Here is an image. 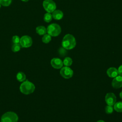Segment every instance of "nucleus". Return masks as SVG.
I'll return each mask as SVG.
<instances>
[{"instance_id": "obj_11", "label": "nucleus", "mask_w": 122, "mask_h": 122, "mask_svg": "<svg viewBox=\"0 0 122 122\" xmlns=\"http://www.w3.org/2000/svg\"><path fill=\"white\" fill-rule=\"evenodd\" d=\"M107 74L108 76L111 78H114L118 76V70L114 67H111L107 71Z\"/></svg>"}, {"instance_id": "obj_10", "label": "nucleus", "mask_w": 122, "mask_h": 122, "mask_svg": "<svg viewBox=\"0 0 122 122\" xmlns=\"http://www.w3.org/2000/svg\"><path fill=\"white\" fill-rule=\"evenodd\" d=\"M51 64L53 68L57 69L62 68L63 66L62 61L60 59L58 58H54L51 59Z\"/></svg>"}, {"instance_id": "obj_19", "label": "nucleus", "mask_w": 122, "mask_h": 122, "mask_svg": "<svg viewBox=\"0 0 122 122\" xmlns=\"http://www.w3.org/2000/svg\"><path fill=\"white\" fill-rule=\"evenodd\" d=\"M72 63V59L70 58V57H66L63 61V64H64L66 66H70L71 65Z\"/></svg>"}, {"instance_id": "obj_15", "label": "nucleus", "mask_w": 122, "mask_h": 122, "mask_svg": "<svg viewBox=\"0 0 122 122\" xmlns=\"http://www.w3.org/2000/svg\"><path fill=\"white\" fill-rule=\"evenodd\" d=\"M113 105V109L116 112H122V102H115Z\"/></svg>"}, {"instance_id": "obj_12", "label": "nucleus", "mask_w": 122, "mask_h": 122, "mask_svg": "<svg viewBox=\"0 0 122 122\" xmlns=\"http://www.w3.org/2000/svg\"><path fill=\"white\" fill-rule=\"evenodd\" d=\"M52 18L56 20H60L63 18V13L61 10H55L52 12Z\"/></svg>"}, {"instance_id": "obj_21", "label": "nucleus", "mask_w": 122, "mask_h": 122, "mask_svg": "<svg viewBox=\"0 0 122 122\" xmlns=\"http://www.w3.org/2000/svg\"><path fill=\"white\" fill-rule=\"evenodd\" d=\"M113 108L112 106L111 105H107L106 106L105 110V112L107 114H111L113 112Z\"/></svg>"}, {"instance_id": "obj_22", "label": "nucleus", "mask_w": 122, "mask_h": 122, "mask_svg": "<svg viewBox=\"0 0 122 122\" xmlns=\"http://www.w3.org/2000/svg\"><path fill=\"white\" fill-rule=\"evenodd\" d=\"M12 41L14 44L20 43V38L19 37V36H18L17 35L13 36L12 38Z\"/></svg>"}, {"instance_id": "obj_23", "label": "nucleus", "mask_w": 122, "mask_h": 122, "mask_svg": "<svg viewBox=\"0 0 122 122\" xmlns=\"http://www.w3.org/2000/svg\"><path fill=\"white\" fill-rule=\"evenodd\" d=\"M118 74L121 76H122V65L120 66L118 69Z\"/></svg>"}, {"instance_id": "obj_13", "label": "nucleus", "mask_w": 122, "mask_h": 122, "mask_svg": "<svg viewBox=\"0 0 122 122\" xmlns=\"http://www.w3.org/2000/svg\"><path fill=\"white\" fill-rule=\"evenodd\" d=\"M36 31L40 35H44L46 34L47 29L43 26H39L36 27Z\"/></svg>"}, {"instance_id": "obj_2", "label": "nucleus", "mask_w": 122, "mask_h": 122, "mask_svg": "<svg viewBox=\"0 0 122 122\" xmlns=\"http://www.w3.org/2000/svg\"><path fill=\"white\" fill-rule=\"evenodd\" d=\"M35 89L34 84L27 80L22 82L20 86V90L23 94L28 95L33 92Z\"/></svg>"}, {"instance_id": "obj_18", "label": "nucleus", "mask_w": 122, "mask_h": 122, "mask_svg": "<svg viewBox=\"0 0 122 122\" xmlns=\"http://www.w3.org/2000/svg\"><path fill=\"white\" fill-rule=\"evenodd\" d=\"M21 46L20 43L13 44L11 47V50L14 52H16L19 51L21 49Z\"/></svg>"}, {"instance_id": "obj_27", "label": "nucleus", "mask_w": 122, "mask_h": 122, "mask_svg": "<svg viewBox=\"0 0 122 122\" xmlns=\"http://www.w3.org/2000/svg\"><path fill=\"white\" fill-rule=\"evenodd\" d=\"M0 7H1V5H0Z\"/></svg>"}, {"instance_id": "obj_1", "label": "nucleus", "mask_w": 122, "mask_h": 122, "mask_svg": "<svg viewBox=\"0 0 122 122\" xmlns=\"http://www.w3.org/2000/svg\"><path fill=\"white\" fill-rule=\"evenodd\" d=\"M76 40L74 37L70 34H66L62 41V46L66 50H71L76 46Z\"/></svg>"}, {"instance_id": "obj_5", "label": "nucleus", "mask_w": 122, "mask_h": 122, "mask_svg": "<svg viewBox=\"0 0 122 122\" xmlns=\"http://www.w3.org/2000/svg\"><path fill=\"white\" fill-rule=\"evenodd\" d=\"M44 10L49 13L52 12L56 10V3L52 0H44L42 3Z\"/></svg>"}, {"instance_id": "obj_14", "label": "nucleus", "mask_w": 122, "mask_h": 122, "mask_svg": "<svg viewBox=\"0 0 122 122\" xmlns=\"http://www.w3.org/2000/svg\"><path fill=\"white\" fill-rule=\"evenodd\" d=\"M16 78L17 80L19 81L23 82L26 80V75L24 72L21 71H19L17 74Z\"/></svg>"}, {"instance_id": "obj_7", "label": "nucleus", "mask_w": 122, "mask_h": 122, "mask_svg": "<svg viewBox=\"0 0 122 122\" xmlns=\"http://www.w3.org/2000/svg\"><path fill=\"white\" fill-rule=\"evenodd\" d=\"M60 74L64 78L70 79L72 76L73 72L70 68L66 66L61 68L60 71Z\"/></svg>"}, {"instance_id": "obj_9", "label": "nucleus", "mask_w": 122, "mask_h": 122, "mask_svg": "<svg viewBox=\"0 0 122 122\" xmlns=\"http://www.w3.org/2000/svg\"><path fill=\"white\" fill-rule=\"evenodd\" d=\"M112 86L115 89L122 87V76L119 75L114 77L112 82Z\"/></svg>"}, {"instance_id": "obj_3", "label": "nucleus", "mask_w": 122, "mask_h": 122, "mask_svg": "<svg viewBox=\"0 0 122 122\" xmlns=\"http://www.w3.org/2000/svg\"><path fill=\"white\" fill-rule=\"evenodd\" d=\"M18 115L13 112H8L4 113L0 118V122H18Z\"/></svg>"}, {"instance_id": "obj_25", "label": "nucleus", "mask_w": 122, "mask_h": 122, "mask_svg": "<svg viewBox=\"0 0 122 122\" xmlns=\"http://www.w3.org/2000/svg\"><path fill=\"white\" fill-rule=\"evenodd\" d=\"M96 122H105L104 121H103V120H99V121H98Z\"/></svg>"}, {"instance_id": "obj_4", "label": "nucleus", "mask_w": 122, "mask_h": 122, "mask_svg": "<svg viewBox=\"0 0 122 122\" xmlns=\"http://www.w3.org/2000/svg\"><path fill=\"white\" fill-rule=\"evenodd\" d=\"M47 32L51 36L56 37L61 33V28L59 25L56 23H52L48 26Z\"/></svg>"}, {"instance_id": "obj_17", "label": "nucleus", "mask_w": 122, "mask_h": 122, "mask_svg": "<svg viewBox=\"0 0 122 122\" xmlns=\"http://www.w3.org/2000/svg\"><path fill=\"white\" fill-rule=\"evenodd\" d=\"M52 19V15L51 14V13L47 12L45 13L44 15V20L46 22H50V21H51Z\"/></svg>"}, {"instance_id": "obj_24", "label": "nucleus", "mask_w": 122, "mask_h": 122, "mask_svg": "<svg viewBox=\"0 0 122 122\" xmlns=\"http://www.w3.org/2000/svg\"><path fill=\"white\" fill-rule=\"evenodd\" d=\"M120 97L122 99V91L120 93Z\"/></svg>"}, {"instance_id": "obj_26", "label": "nucleus", "mask_w": 122, "mask_h": 122, "mask_svg": "<svg viewBox=\"0 0 122 122\" xmlns=\"http://www.w3.org/2000/svg\"><path fill=\"white\" fill-rule=\"evenodd\" d=\"M21 0L23 2H27L28 1H29V0Z\"/></svg>"}, {"instance_id": "obj_20", "label": "nucleus", "mask_w": 122, "mask_h": 122, "mask_svg": "<svg viewBox=\"0 0 122 122\" xmlns=\"http://www.w3.org/2000/svg\"><path fill=\"white\" fill-rule=\"evenodd\" d=\"M11 1L12 0H0V4L3 6L7 7L11 4Z\"/></svg>"}, {"instance_id": "obj_6", "label": "nucleus", "mask_w": 122, "mask_h": 122, "mask_svg": "<svg viewBox=\"0 0 122 122\" xmlns=\"http://www.w3.org/2000/svg\"><path fill=\"white\" fill-rule=\"evenodd\" d=\"M20 44L23 48H29L32 44L31 38L28 35H24L20 38Z\"/></svg>"}, {"instance_id": "obj_8", "label": "nucleus", "mask_w": 122, "mask_h": 122, "mask_svg": "<svg viewBox=\"0 0 122 122\" xmlns=\"http://www.w3.org/2000/svg\"><path fill=\"white\" fill-rule=\"evenodd\" d=\"M105 100L108 105H113L116 102V97L113 93H108L106 94Z\"/></svg>"}, {"instance_id": "obj_16", "label": "nucleus", "mask_w": 122, "mask_h": 122, "mask_svg": "<svg viewBox=\"0 0 122 122\" xmlns=\"http://www.w3.org/2000/svg\"><path fill=\"white\" fill-rule=\"evenodd\" d=\"M51 40V36L48 34H45L42 38V41L43 43H48Z\"/></svg>"}]
</instances>
